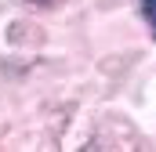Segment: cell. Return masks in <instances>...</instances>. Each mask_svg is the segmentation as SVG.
<instances>
[{
    "label": "cell",
    "instance_id": "1",
    "mask_svg": "<svg viewBox=\"0 0 156 152\" xmlns=\"http://www.w3.org/2000/svg\"><path fill=\"white\" fill-rule=\"evenodd\" d=\"M142 11H145V18H149V26L156 29V0H142Z\"/></svg>",
    "mask_w": 156,
    "mask_h": 152
},
{
    "label": "cell",
    "instance_id": "2",
    "mask_svg": "<svg viewBox=\"0 0 156 152\" xmlns=\"http://www.w3.org/2000/svg\"><path fill=\"white\" fill-rule=\"evenodd\" d=\"M29 4H40V7H58L62 0H29Z\"/></svg>",
    "mask_w": 156,
    "mask_h": 152
}]
</instances>
